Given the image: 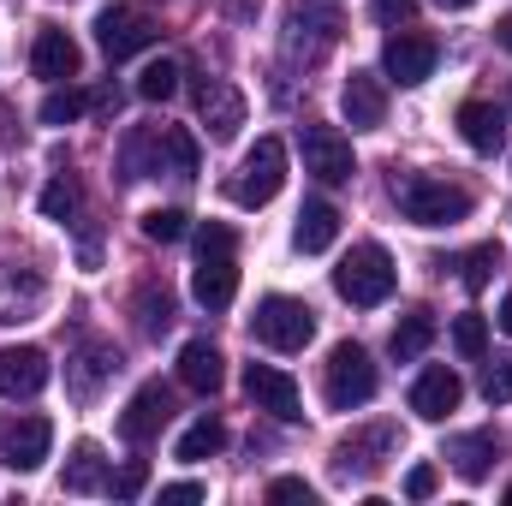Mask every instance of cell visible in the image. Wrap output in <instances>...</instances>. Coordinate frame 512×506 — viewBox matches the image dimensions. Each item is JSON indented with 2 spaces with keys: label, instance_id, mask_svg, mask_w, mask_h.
I'll return each instance as SVG.
<instances>
[{
  "label": "cell",
  "instance_id": "1",
  "mask_svg": "<svg viewBox=\"0 0 512 506\" xmlns=\"http://www.w3.org/2000/svg\"><path fill=\"white\" fill-rule=\"evenodd\" d=\"M393 203L411 227H453L471 215V191L465 185H447L435 173H399L393 179Z\"/></svg>",
  "mask_w": 512,
  "mask_h": 506
},
{
  "label": "cell",
  "instance_id": "2",
  "mask_svg": "<svg viewBox=\"0 0 512 506\" xmlns=\"http://www.w3.org/2000/svg\"><path fill=\"white\" fill-rule=\"evenodd\" d=\"M393 256L382 245H358V251L346 256L340 268H334V292L346 298V304H358V310H376L393 298Z\"/></svg>",
  "mask_w": 512,
  "mask_h": 506
},
{
  "label": "cell",
  "instance_id": "3",
  "mask_svg": "<svg viewBox=\"0 0 512 506\" xmlns=\"http://www.w3.org/2000/svg\"><path fill=\"white\" fill-rule=\"evenodd\" d=\"M280 185H286V143L280 137H256V149L239 161V173L227 179V197L239 209H262V203L280 197Z\"/></svg>",
  "mask_w": 512,
  "mask_h": 506
},
{
  "label": "cell",
  "instance_id": "4",
  "mask_svg": "<svg viewBox=\"0 0 512 506\" xmlns=\"http://www.w3.org/2000/svg\"><path fill=\"white\" fill-rule=\"evenodd\" d=\"M251 334L262 340V346H274V352H304L310 334H316V310H310L304 298L268 292V298L256 304V316H251Z\"/></svg>",
  "mask_w": 512,
  "mask_h": 506
},
{
  "label": "cell",
  "instance_id": "5",
  "mask_svg": "<svg viewBox=\"0 0 512 506\" xmlns=\"http://www.w3.org/2000/svg\"><path fill=\"white\" fill-rule=\"evenodd\" d=\"M376 387H382V376H376V364H370V352L364 346H334L328 352V376H322V393H328V405L334 411H358V405H370L376 399Z\"/></svg>",
  "mask_w": 512,
  "mask_h": 506
},
{
  "label": "cell",
  "instance_id": "6",
  "mask_svg": "<svg viewBox=\"0 0 512 506\" xmlns=\"http://www.w3.org/2000/svg\"><path fill=\"white\" fill-rule=\"evenodd\" d=\"M155 36H161V24H155L143 6L114 0V6H102V12H96V42H102V54H108L114 66H120V60H131V54H143Z\"/></svg>",
  "mask_w": 512,
  "mask_h": 506
},
{
  "label": "cell",
  "instance_id": "7",
  "mask_svg": "<svg viewBox=\"0 0 512 506\" xmlns=\"http://www.w3.org/2000/svg\"><path fill=\"white\" fill-rule=\"evenodd\" d=\"M298 149H304V173H316L322 185H346V179L358 173L352 143H346L334 126H304L298 131Z\"/></svg>",
  "mask_w": 512,
  "mask_h": 506
},
{
  "label": "cell",
  "instance_id": "8",
  "mask_svg": "<svg viewBox=\"0 0 512 506\" xmlns=\"http://www.w3.org/2000/svg\"><path fill=\"white\" fill-rule=\"evenodd\" d=\"M435 60H441V48H435V36H423V30H399V36H387L382 48V72L393 84H423L429 72H435Z\"/></svg>",
  "mask_w": 512,
  "mask_h": 506
},
{
  "label": "cell",
  "instance_id": "9",
  "mask_svg": "<svg viewBox=\"0 0 512 506\" xmlns=\"http://www.w3.org/2000/svg\"><path fill=\"white\" fill-rule=\"evenodd\" d=\"M54 447V423L48 417H12L0 429V465L6 471H36Z\"/></svg>",
  "mask_w": 512,
  "mask_h": 506
},
{
  "label": "cell",
  "instance_id": "10",
  "mask_svg": "<svg viewBox=\"0 0 512 506\" xmlns=\"http://www.w3.org/2000/svg\"><path fill=\"white\" fill-rule=\"evenodd\" d=\"M245 393L256 399V411H268V417H280V423H298V417H304L298 381L286 376V370H274V364H251V370H245Z\"/></svg>",
  "mask_w": 512,
  "mask_h": 506
},
{
  "label": "cell",
  "instance_id": "11",
  "mask_svg": "<svg viewBox=\"0 0 512 506\" xmlns=\"http://www.w3.org/2000/svg\"><path fill=\"white\" fill-rule=\"evenodd\" d=\"M197 114H203V126H209L215 143H227V137H239V126H245V96L227 78H203L197 84Z\"/></svg>",
  "mask_w": 512,
  "mask_h": 506
},
{
  "label": "cell",
  "instance_id": "12",
  "mask_svg": "<svg viewBox=\"0 0 512 506\" xmlns=\"http://www.w3.org/2000/svg\"><path fill=\"white\" fill-rule=\"evenodd\" d=\"M48 387V352L42 346H0V393L6 399H36Z\"/></svg>",
  "mask_w": 512,
  "mask_h": 506
},
{
  "label": "cell",
  "instance_id": "13",
  "mask_svg": "<svg viewBox=\"0 0 512 506\" xmlns=\"http://www.w3.org/2000/svg\"><path fill=\"white\" fill-rule=\"evenodd\" d=\"M167 417H173V393H167L161 381H143V387L131 393V405L120 411V435H126L131 447H143Z\"/></svg>",
  "mask_w": 512,
  "mask_h": 506
},
{
  "label": "cell",
  "instance_id": "14",
  "mask_svg": "<svg viewBox=\"0 0 512 506\" xmlns=\"http://www.w3.org/2000/svg\"><path fill=\"white\" fill-rule=\"evenodd\" d=\"M340 114L352 120V131H376L387 120V84L376 72H352L340 90Z\"/></svg>",
  "mask_w": 512,
  "mask_h": 506
},
{
  "label": "cell",
  "instance_id": "15",
  "mask_svg": "<svg viewBox=\"0 0 512 506\" xmlns=\"http://www.w3.org/2000/svg\"><path fill=\"white\" fill-rule=\"evenodd\" d=\"M30 66H36V78H48V84H72L78 78V66H84V54H78V42L66 36V30H36V48H30Z\"/></svg>",
  "mask_w": 512,
  "mask_h": 506
},
{
  "label": "cell",
  "instance_id": "16",
  "mask_svg": "<svg viewBox=\"0 0 512 506\" xmlns=\"http://www.w3.org/2000/svg\"><path fill=\"white\" fill-rule=\"evenodd\" d=\"M459 399H465V381L453 376L447 364L423 370V376H417V387H411V411H417V417H429V423H441L447 411H459Z\"/></svg>",
  "mask_w": 512,
  "mask_h": 506
},
{
  "label": "cell",
  "instance_id": "17",
  "mask_svg": "<svg viewBox=\"0 0 512 506\" xmlns=\"http://www.w3.org/2000/svg\"><path fill=\"white\" fill-rule=\"evenodd\" d=\"M233 292H239V268H233V256H197L191 298H197L203 310H227V304H233Z\"/></svg>",
  "mask_w": 512,
  "mask_h": 506
},
{
  "label": "cell",
  "instance_id": "18",
  "mask_svg": "<svg viewBox=\"0 0 512 506\" xmlns=\"http://www.w3.org/2000/svg\"><path fill=\"white\" fill-rule=\"evenodd\" d=\"M340 239V209L328 203V197H310L304 209H298V227H292V245L304 256H316V251H328Z\"/></svg>",
  "mask_w": 512,
  "mask_h": 506
},
{
  "label": "cell",
  "instance_id": "19",
  "mask_svg": "<svg viewBox=\"0 0 512 506\" xmlns=\"http://www.w3.org/2000/svg\"><path fill=\"white\" fill-rule=\"evenodd\" d=\"M387 447H393V429H364V435H346V441H340V447H334V471H340V477H370V471H376V465H382V459H376V453H387Z\"/></svg>",
  "mask_w": 512,
  "mask_h": 506
},
{
  "label": "cell",
  "instance_id": "20",
  "mask_svg": "<svg viewBox=\"0 0 512 506\" xmlns=\"http://www.w3.org/2000/svg\"><path fill=\"white\" fill-rule=\"evenodd\" d=\"M459 131H465V143H471L477 155H495V149L507 143V114H501L495 102H465V108H459Z\"/></svg>",
  "mask_w": 512,
  "mask_h": 506
},
{
  "label": "cell",
  "instance_id": "21",
  "mask_svg": "<svg viewBox=\"0 0 512 506\" xmlns=\"http://www.w3.org/2000/svg\"><path fill=\"white\" fill-rule=\"evenodd\" d=\"M227 358H221V346H209V340H185V352H179V381L191 387V393H215L227 370H221Z\"/></svg>",
  "mask_w": 512,
  "mask_h": 506
},
{
  "label": "cell",
  "instance_id": "22",
  "mask_svg": "<svg viewBox=\"0 0 512 506\" xmlns=\"http://www.w3.org/2000/svg\"><path fill=\"white\" fill-rule=\"evenodd\" d=\"M447 459H453V471H459L465 483H483L489 465L501 459V447H495V435L477 429V435H453V441H447Z\"/></svg>",
  "mask_w": 512,
  "mask_h": 506
},
{
  "label": "cell",
  "instance_id": "23",
  "mask_svg": "<svg viewBox=\"0 0 512 506\" xmlns=\"http://www.w3.org/2000/svg\"><path fill=\"white\" fill-rule=\"evenodd\" d=\"M429 340H435V316H429V310H405V316L393 322V334H387V352H393L399 364H411V358L429 352Z\"/></svg>",
  "mask_w": 512,
  "mask_h": 506
},
{
  "label": "cell",
  "instance_id": "24",
  "mask_svg": "<svg viewBox=\"0 0 512 506\" xmlns=\"http://www.w3.org/2000/svg\"><path fill=\"white\" fill-rule=\"evenodd\" d=\"M197 167H203L197 137H191L185 126H161V173H173V179H197Z\"/></svg>",
  "mask_w": 512,
  "mask_h": 506
},
{
  "label": "cell",
  "instance_id": "25",
  "mask_svg": "<svg viewBox=\"0 0 512 506\" xmlns=\"http://www.w3.org/2000/svg\"><path fill=\"white\" fill-rule=\"evenodd\" d=\"M114 370H120V352H114V346H96V340H90V346L78 352V370H72V393H78V399H90V393H96L102 381L114 376Z\"/></svg>",
  "mask_w": 512,
  "mask_h": 506
},
{
  "label": "cell",
  "instance_id": "26",
  "mask_svg": "<svg viewBox=\"0 0 512 506\" xmlns=\"http://www.w3.org/2000/svg\"><path fill=\"white\" fill-rule=\"evenodd\" d=\"M120 167H126V179H149V173H161V131L155 126L131 131L126 149H120Z\"/></svg>",
  "mask_w": 512,
  "mask_h": 506
},
{
  "label": "cell",
  "instance_id": "27",
  "mask_svg": "<svg viewBox=\"0 0 512 506\" xmlns=\"http://www.w3.org/2000/svg\"><path fill=\"white\" fill-rule=\"evenodd\" d=\"M78 209H84V185H78L72 173H54V179L42 185V215H48V221H60V227H72V221H78Z\"/></svg>",
  "mask_w": 512,
  "mask_h": 506
},
{
  "label": "cell",
  "instance_id": "28",
  "mask_svg": "<svg viewBox=\"0 0 512 506\" xmlns=\"http://www.w3.org/2000/svg\"><path fill=\"white\" fill-rule=\"evenodd\" d=\"M221 441H227V429L215 423V417H197L185 435H179V447H173V459H185V465H197V459H209V453H221Z\"/></svg>",
  "mask_w": 512,
  "mask_h": 506
},
{
  "label": "cell",
  "instance_id": "29",
  "mask_svg": "<svg viewBox=\"0 0 512 506\" xmlns=\"http://www.w3.org/2000/svg\"><path fill=\"white\" fill-rule=\"evenodd\" d=\"M84 108H90V96H78L72 84H54V90L42 96V108H36V120H42V126H72V120H78Z\"/></svg>",
  "mask_w": 512,
  "mask_h": 506
},
{
  "label": "cell",
  "instance_id": "30",
  "mask_svg": "<svg viewBox=\"0 0 512 506\" xmlns=\"http://www.w3.org/2000/svg\"><path fill=\"white\" fill-rule=\"evenodd\" d=\"M102 483H108V477H102V447L84 441V447L72 453V465H66V489H72V495H90V489H102Z\"/></svg>",
  "mask_w": 512,
  "mask_h": 506
},
{
  "label": "cell",
  "instance_id": "31",
  "mask_svg": "<svg viewBox=\"0 0 512 506\" xmlns=\"http://www.w3.org/2000/svg\"><path fill=\"white\" fill-rule=\"evenodd\" d=\"M179 78H185V72H179L173 60H155V66H143V78H137V96H143V102H167V96L179 90Z\"/></svg>",
  "mask_w": 512,
  "mask_h": 506
},
{
  "label": "cell",
  "instance_id": "32",
  "mask_svg": "<svg viewBox=\"0 0 512 506\" xmlns=\"http://www.w3.org/2000/svg\"><path fill=\"white\" fill-rule=\"evenodd\" d=\"M185 233H191L185 209H149V215H143V239H155V245H179Z\"/></svg>",
  "mask_w": 512,
  "mask_h": 506
},
{
  "label": "cell",
  "instance_id": "33",
  "mask_svg": "<svg viewBox=\"0 0 512 506\" xmlns=\"http://www.w3.org/2000/svg\"><path fill=\"white\" fill-rule=\"evenodd\" d=\"M453 352H459V358H483V352H489V322H483L477 310L453 322Z\"/></svg>",
  "mask_w": 512,
  "mask_h": 506
},
{
  "label": "cell",
  "instance_id": "34",
  "mask_svg": "<svg viewBox=\"0 0 512 506\" xmlns=\"http://www.w3.org/2000/svg\"><path fill=\"white\" fill-rule=\"evenodd\" d=\"M137 310H143V334H167V322H173V298H167V286H161V292L143 286V292H137Z\"/></svg>",
  "mask_w": 512,
  "mask_h": 506
},
{
  "label": "cell",
  "instance_id": "35",
  "mask_svg": "<svg viewBox=\"0 0 512 506\" xmlns=\"http://www.w3.org/2000/svg\"><path fill=\"white\" fill-rule=\"evenodd\" d=\"M483 399H489V405H507L512 399V352H501V358L483 364Z\"/></svg>",
  "mask_w": 512,
  "mask_h": 506
},
{
  "label": "cell",
  "instance_id": "36",
  "mask_svg": "<svg viewBox=\"0 0 512 506\" xmlns=\"http://www.w3.org/2000/svg\"><path fill=\"white\" fill-rule=\"evenodd\" d=\"M501 268V245H477V251L465 256V286L477 292V286H489V274Z\"/></svg>",
  "mask_w": 512,
  "mask_h": 506
},
{
  "label": "cell",
  "instance_id": "37",
  "mask_svg": "<svg viewBox=\"0 0 512 506\" xmlns=\"http://www.w3.org/2000/svg\"><path fill=\"white\" fill-rule=\"evenodd\" d=\"M233 251H239L233 227H221V221H203L197 227V256H233Z\"/></svg>",
  "mask_w": 512,
  "mask_h": 506
},
{
  "label": "cell",
  "instance_id": "38",
  "mask_svg": "<svg viewBox=\"0 0 512 506\" xmlns=\"http://www.w3.org/2000/svg\"><path fill=\"white\" fill-rule=\"evenodd\" d=\"M143 483H149V465H143V459H131V465H120V477H108V489H114L120 501L143 495Z\"/></svg>",
  "mask_w": 512,
  "mask_h": 506
},
{
  "label": "cell",
  "instance_id": "39",
  "mask_svg": "<svg viewBox=\"0 0 512 506\" xmlns=\"http://www.w3.org/2000/svg\"><path fill=\"white\" fill-rule=\"evenodd\" d=\"M268 501H316V489H310V483H304V477H274V483H268Z\"/></svg>",
  "mask_w": 512,
  "mask_h": 506
},
{
  "label": "cell",
  "instance_id": "40",
  "mask_svg": "<svg viewBox=\"0 0 512 506\" xmlns=\"http://www.w3.org/2000/svg\"><path fill=\"white\" fill-rule=\"evenodd\" d=\"M405 495H411V501H429V495H435V465H411V471H405Z\"/></svg>",
  "mask_w": 512,
  "mask_h": 506
},
{
  "label": "cell",
  "instance_id": "41",
  "mask_svg": "<svg viewBox=\"0 0 512 506\" xmlns=\"http://www.w3.org/2000/svg\"><path fill=\"white\" fill-rule=\"evenodd\" d=\"M161 501H167V506H191V501H203V483H167V489H161Z\"/></svg>",
  "mask_w": 512,
  "mask_h": 506
},
{
  "label": "cell",
  "instance_id": "42",
  "mask_svg": "<svg viewBox=\"0 0 512 506\" xmlns=\"http://www.w3.org/2000/svg\"><path fill=\"white\" fill-rule=\"evenodd\" d=\"M411 12H417V0H376V18L382 24H405Z\"/></svg>",
  "mask_w": 512,
  "mask_h": 506
},
{
  "label": "cell",
  "instance_id": "43",
  "mask_svg": "<svg viewBox=\"0 0 512 506\" xmlns=\"http://www.w3.org/2000/svg\"><path fill=\"white\" fill-rule=\"evenodd\" d=\"M256 6H262V0H227V12H233V18H239V24H245V18H251Z\"/></svg>",
  "mask_w": 512,
  "mask_h": 506
},
{
  "label": "cell",
  "instance_id": "44",
  "mask_svg": "<svg viewBox=\"0 0 512 506\" xmlns=\"http://www.w3.org/2000/svg\"><path fill=\"white\" fill-rule=\"evenodd\" d=\"M495 322H501V328H507V334H512V292H507V298H501V310H495Z\"/></svg>",
  "mask_w": 512,
  "mask_h": 506
},
{
  "label": "cell",
  "instance_id": "45",
  "mask_svg": "<svg viewBox=\"0 0 512 506\" xmlns=\"http://www.w3.org/2000/svg\"><path fill=\"white\" fill-rule=\"evenodd\" d=\"M495 36H501V48H507V54H512V12H507V18H501V24H495Z\"/></svg>",
  "mask_w": 512,
  "mask_h": 506
},
{
  "label": "cell",
  "instance_id": "46",
  "mask_svg": "<svg viewBox=\"0 0 512 506\" xmlns=\"http://www.w3.org/2000/svg\"><path fill=\"white\" fill-rule=\"evenodd\" d=\"M435 6H447V12H465V6H477V0H435Z\"/></svg>",
  "mask_w": 512,
  "mask_h": 506
},
{
  "label": "cell",
  "instance_id": "47",
  "mask_svg": "<svg viewBox=\"0 0 512 506\" xmlns=\"http://www.w3.org/2000/svg\"><path fill=\"white\" fill-rule=\"evenodd\" d=\"M507 501H512V483H507Z\"/></svg>",
  "mask_w": 512,
  "mask_h": 506
}]
</instances>
